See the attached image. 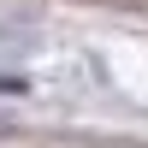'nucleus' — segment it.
I'll use <instances>...</instances> for the list:
<instances>
[{
  "label": "nucleus",
  "instance_id": "obj_1",
  "mask_svg": "<svg viewBox=\"0 0 148 148\" xmlns=\"http://www.w3.org/2000/svg\"><path fill=\"white\" fill-rule=\"evenodd\" d=\"M24 89V77H6V71H0V95H18Z\"/></svg>",
  "mask_w": 148,
  "mask_h": 148
}]
</instances>
